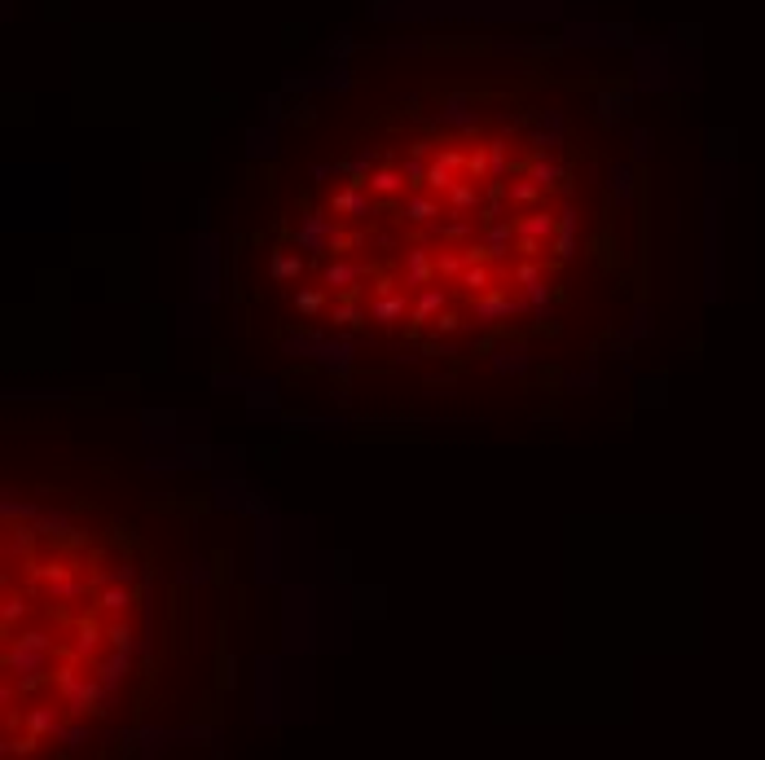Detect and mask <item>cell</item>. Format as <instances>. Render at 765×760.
<instances>
[{"instance_id": "obj_1", "label": "cell", "mask_w": 765, "mask_h": 760, "mask_svg": "<svg viewBox=\"0 0 765 760\" xmlns=\"http://www.w3.org/2000/svg\"><path fill=\"white\" fill-rule=\"evenodd\" d=\"M616 141L532 75H427L334 110L264 181L242 277L273 334L440 383L576 356L625 277Z\"/></svg>"}, {"instance_id": "obj_2", "label": "cell", "mask_w": 765, "mask_h": 760, "mask_svg": "<svg viewBox=\"0 0 765 760\" xmlns=\"http://www.w3.org/2000/svg\"><path fill=\"white\" fill-rule=\"evenodd\" d=\"M145 563L110 514L5 505V756H53L132 708L145 655Z\"/></svg>"}]
</instances>
